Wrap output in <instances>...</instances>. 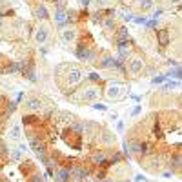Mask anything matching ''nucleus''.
<instances>
[{
    "label": "nucleus",
    "mask_w": 182,
    "mask_h": 182,
    "mask_svg": "<svg viewBox=\"0 0 182 182\" xmlns=\"http://www.w3.org/2000/svg\"><path fill=\"white\" fill-rule=\"evenodd\" d=\"M102 140H104V142H107V144H113V142H115V137H113V135H111V133H104V135H102Z\"/></svg>",
    "instance_id": "17"
},
{
    "label": "nucleus",
    "mask_w": 182,
    "mask_h": 182,
    "mask_svg": "<svg viewBox=\"0 0 182 182\" xmlns=\"http://www.w3.org/2000/svg\"><path fill=\"white\" fill-rule=\"evenodd\" d=\"M93 107H95V109H100V111H106L107 107L104 106V104H100V102H95V104H93Z\"/></svg>",
    "instance_id": "21"
},
{
    "label": "nucleus",
    "mask_w": 182,
    "mask_h": 182,
    "mask_svg": "<svg viewBox=\"0 0 182 182\" xmlns=\"http://www.w3.org/2000/svg\"><path fill=\"white\" fill-rule=\"evenodd\" d=\"M11 137H13V139H18V137H20V126H18V124L13 126V129H11Z\"/></svg>",
    "instance_id": "15"
},
{
    "label": "nucleus",
    "mask_w": 182,
    "mask_h": 182,
    "mask_svg": "<svg viewBox=\"0 0 182 182\" xmlns=\"http://www.w3.org/2000/svg\"><path fill=\"white\" fill-rule=\"evenodd\" d=\"M171 4L173 6H180V0H171Z\"/></svg>",
    "instance_id": "27"
},
{
    "label": "nucleus",
    "mask_w": 182,
    "mask_h": 182,
    "mask_svg": "<svg viewBox=\"0 0 182 182\" xmlns=\"http://www.w3.org/2000/svg\"><path fill=\"white\" fill-rule=\"evenodd\" d=\"M120 89H122V87L117 86V84H115V86H111L109 89H107V93H106L107 98H109V100H118L120 95H122V93H120Z\"/></svg>",
    "instance_id": "6"
},
{
    "label": "nucleus",
    "mask_w": 182,
    "mask_h": 182,
    "mask_svg": "<svg viewBox=\"0 0 182 182\" xmlns=\"http://www.w3.org/2000/svg\"><path fill=\"white\" fill-rule=\"evenodd\" d=\"M135 180H137V182H142V180H144V177H142V175H137V179H135Z\"/></svg>",
    "instance_id": "26"
},
{
    "label": "nucleus",
    "mask_w": 182,
    "mask_h": 182,
    "mask_svg": "<svg viewBox=\"0 0 182 182\" xmlns=\"http://www.w3.org/2000/svg\"><path fill=\"white\" fill-rule=\"evenodd\" d=\"M142 67H144V62H142L140 58H133V60L129 62V73H131V75H139L140 71H142Z\"/></svg>",
    "instance_id": "4"
},
{
    "label": "nucleus",
    "mask_w": 182,
    "mask_h": 182,
    "mask_svg": "<svg viewBox=\"0 0 182 182\" xmlns=\"http://www.w3.org/2000/svg\"><path fill=\"white\" fill-rule=\"evenodd\" d=\"M89 78H91L93 82H96V80H98V75H96V73H91V75H89Z\"/></svg>",
    "instance_id": "25"
},
{
    "label": "nucleus",
    "mask_w": 182,
    "mask_h": 182,
    "mask_svg": "<svg viewBox=\"0 0 182 182\" xmlns=\"http://www.w3.org/2000/svg\"><path fill=\"white\" fill-rule=\"evenodd\" d=\"M104 26H106V27H115V20H113V18H106V20H104Z\"/></svg>",
    "instance_id": "19"
},
{
    "label": "nucleus",
    "mask_w": 182,
    "mask_h": 182,
    "mask_svg": "<svg viewBox=\"0 0 182 182\" xmlns=\"http://www.w3.org/2000/svg\"><path fill=\"white\" fill-rule=\"evenodd\" d=\"M37 15H38V18H47V11H46V7H44V6H38Z\"/></svg>",
    "instance_id": "16"
},
{
    "label": "nucleus",
    "mask_w": 182,
    "mask_h": 182,
    "mask_svg": "<svg viewBox=\"0 0 182 182\" xmlns=\"http://www.w3.org/2000/svg\"><path fill=\"white\" fill-rule=\"evenodd\" d=\"M55 18H57V22L60 24V26H64L66 24V13L62 7H58V11H57V15H55Z\"/></svg>",
    "instance_id": "12"
},
{
    "label": "nucleus",
    "mask_w": 182,
    "mask_h": 182,
    "mask_svg": "<svg viewBox=\"0 0 182 182\" xmlns=\"http://www.w3.org/2000/svg\"><path fill=\"white\" fill-rule=\"evenodd\" d=\"M135 22H137V24H146V18H144V17H137V18H135Z\"/></svg>",
    "instance_id": "24"
},
{
    "label": "nucleus",
    "mask_w": 182,
    "mask_h": 182,
    "mask_svg": "<svg viewBox=\"0 0 182 182\" xmlns=\"http://www.w3.org/2000/svg\"><path fill=\"white\" fill-rule=\"evenodd\" d=\"M35 38H37V42L38 44H44L46 42V38H47V27H40L37 35H35Z\"/></svg>",
    "instance_id": "8"
},
{
    "label": "nucleus",
    "mask_w": 182,
    "mask_h": 182,
    "mask_svg": "<svg viewBox=\"0 0 182 182\" xmlns=\"http://www.w3.org/2000/svg\"><path fill=\"white\" fill-rule=\"evenodd\" d=\"M128 38H129V31L126 27H120V29H118V35H117L118 46H124V44L128 42Z\"/></svg>",
    "instance_id": "7"
},
{
    "label": "nucleus",
    "mask_w": 182,
    "mask_h": 182,
    "mask_svg": "<svg viewBox=\"0 0 182 182\" xmlns=\"http://www.w3.org/2000/svg\"><path fill=\"white\" fill-rule=\"evenodd\" d=\"M164 78H166V76H155V78H153V80H151V82H153V84H160V82H164Z\"/></svg>",
    "instance_id": "22"
},
{
    "label": "nucleus",
    "mask_w": 182,
    "mask_h": 182,
    "mask_svg": "<svg viewBox=\"0 0 182 182\" xmlns=\"http://www.w3.org/2000/svg\"><path fill=\"white\" fill-rule=\"evenodd\" d=\"M93 160H95L96 164H104V162H106V155H104V153H96L95 157H93Z\"/></svg>",
    "instance_id": "14"
},
{
    "label": "nucleus",
    "mask_w": 182,
    "mask_h": 182,
    "mask_svg": "<svg viewBox=\"0 0 182 182\" xmlns=\"http://www.w3.org/2000/svg\"><path fill=\"white\" fill-rule=\"evenodd\" d=\"M100 96V89L98 87H87L86 91H84V95H82V100H86V102H89V100H95V98H98Z\"/></svg>",
    "instance_id": "2"
},
{
    "label": "nucleus",
    "mask_w": 182,
    "mask_h": 182,
    "mask_svg": "<svg viewBox=\"0 0 182 182\" xmlns=\"http://www.w3.org/2000/svg\"><path fill=\"white\" fill-rule=\"evenodd\" d=\"M155 137H162V131H160V126L155 124Z\"/></svg>",
    "instance_id": "23"
},
{
    "label": "nucleus",
    "mask_w": 182,
    "mask_h": 182,
    "mask_svg": "<svg viewBox=\"0 0 182 182\" xmlns=\"http://www.w3.org/2000/svg\"><path fill=\"white\" fill-rule=\"evenodd\" d=\"M104 182H111V180H104Z\"/></svg>",
    "instance_id": "29"
},
{
    "label": "nucleus",
    "mask_w": 182,
    "mask_h": 182,
    "mask_svg": "<svg viewBox=\"0 0 182 182\" xmlns=\"http://www.w3.org/2000/svg\"><path fill=\"white\" fill-rule=\"evenodd\" d=\"M55 2H58V0H55Z\"/></svg>",
    "instance_id": "30"
},
{
    "label": "nucleus",
    "mask_w": 182,
    "mask_h": 182,
    "mask_svg": "<svg viewBox=\"0 0 182 182\" xmlns=\"http://www.w3.org/2000/svg\"><path fill=\"white\" fill-rule=\"evenodd\" d=\"M168 76H175V78H180V67L177 66V67H175L173 71H170V75H168Z\"/></svg>",
    "instance_id": "18"
},
{
    "label": "nucleus",
    "mask_w": 182,
    "mask_h": 182,
    "mask_svg": "<svg viewBox=\"0 0 182 182\" xmlns=\"http://www.w3.org/2000/svg\"><path fill=\"white\" fill-rule=\"evenodd\" d=\"M80 78H82V71L76 69V67H71V69L67 71V75H66L67 86H75L76 82H80Z\"/></svg>",
    "instance_id": "1"
},
{
    "label": "nucleus",
    "mask_w": 182,
    "mask_h": 182,
    "mask_svg": "<svg viewBox=\"0 0 182 182\" xmlns=\"http://www.w3.org/2000/svg\"><path fill=\"white\" fill-rule=\"evenodd\" d=\"M82 6L86 7V6H89V0H82Z\"/></svg>",
    "instance_id": "28"
},
{
    "label": "nucleus",
    "mask_w": 182,
    "mask_h": 182,
    "mask_svg": "<svg viewBox=\"0 0 182 182\" xmlns=\"http://www.w3.org/2000/svg\"><path fill=\"white\" fill-rule=\"evenodd\" d=\"M71 177V170H67V168H64V170H58V173H57V179L60 182H67V179Z\"/></svg>",
    "instance_id": "9"
},
{
    "label": "nucleus",
    "mask_w": 182,
    "mask_h": 182,
    "mask_svg": "<svg viewBox=\"0 0 182 182\" xmlns=\"http://www.w3.org/2000/svg\"><path fill=\"white\" fill-rule=\"evenodd\" d=\"M76 57H78L80 60H91V58H93V53L89 51V47H86L84 44H80L78 49H76Z\"/></svg>",
    "instance_id": "3"
},
{
    "label": "nucleus",
    "mask_w": 182,
    "mask_h": 182,
    "mask_svg": "<svg viewBox=\"0 0 182 182\" xmlns=\"http://www.w3.org/2000/svg\"><path fill=\"white\" fill-rule=\"evenodd\" d=\"M38 118L37 117H24V124H33V122H37Z\"/></svg>",
    "instance_id": "20"
},
{
    "label": "nucleus",
    "mask_w": 182,
    "mask_h": 182,
    "mask_svg": "<svg viewBox=\"0 0 182 182\" xmlns=\"http://www.w3.org/2000/svg\"><path fill=\"white\" fill-rule=\"evenodd\" d=\"M139 7L142 11L151 9V7H153V0H140V2H139Z\"/></svg>",
    "instance_id": "13"
},
{
    "label": "nucleus",
    "mask_w": 182,
    "mask_h": 182,
    "mask_svg": "<svg viewBox=\"0 0 182 182\" xmlns=\"http://www.w3.org/2000/svg\"><path fill=\"white\" fill-rule=\"evenodd\" d=\"M26 107H27V109H33V111H37V109L42 107V104H40L38 98H29V100L26 102Z\"/></svg>",
    "instance_id": "10"
},
{
    "label": "nucleus",
    "mask_w": 182,
    "mask_h": 182,
    "mask_svg": "<svg viewBox=\"0 0 182 182\" xmlns=\"http://www.w3.org/2000/svg\"><path fill=\"white\" fill-rule=\"evenodd\" d=\"M157 40H159V44H160L162 47L168 46L170 44V31L168 29H160V31L157 33Z\"/></svg>",
    "instance_id": "5"
},
{
    "label": "nucleus",
    "mask_w": 182,
    "mask_h": 182,
    "mask_svg": "<svg viewBox=\"0 0 182 182\" xmlns=\"http://www.w3.org/2000/svg\"><path fill=\"white\" fill-rule=\"evenodd\" d=\"M62 38H64L66 42H73L76 38V31L75 29H66V31L62 33Z\"/></svg>",
    "instance_id": "11"
}]
</instances>
